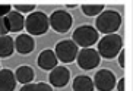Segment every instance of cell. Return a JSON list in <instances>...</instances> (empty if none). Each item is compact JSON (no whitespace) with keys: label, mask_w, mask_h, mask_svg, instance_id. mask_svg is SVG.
I'll return each mask as SVG.
<instances>
[{"label":"cell","mask_w":133,"mask_h":91,"mask_svg":"<svg viewBox=\"0 0 133 91\" xmlns=\"http://www.w3.org/2000/svg\"><path fill=\"white\" fill-rule=\"evenodd\" d=\"M95 25L98 32H102L105 35L114 34L121 25V15L116 10H104L98 15Z\"/></svg>","instance_id":"1"},{"label":"cell","mask_w":133,"mask_h":91,"mask_svg":"<svg viewBox=\"0 0 133 91\" xmlns=\"http://www.w3.org/2000/svg\"><path fill=\"white\" fill-rule=\"evenodd\" d=\"M121 44H123V40L118 34H108V35H104L99 43H98V54L99 57H104V59H113L120 53Z\"/></svg>","instance_id":"2"},{"label":"cell","mask_w":133,"mask_h":91,"mask_svg":"<svg viewBox=\"0 0 133 91\" xmlns=\"http://www.w3.org/2000/svg\"><path fill=\"white\" fill-rule=\"evenodd\" d=\"M48 16L44 12H32L25 19V28L31 35H43L48 31Z\"/></svg>","instance_id":"3"},{"label":"cell","mask_w":133,"mask_h":91,"mask_svg":"<svg viewBox=\"0 0 133 91\" xmlns=\"http://www.w3.org/2000/svg\"><path fill=\"white\" fill-rule=\"evenodd\" d=\"M73 43L83 48H89L98 41V31L91 25H81L73 32Z\"/></svg>","instance_id":"4"},{"label":"cell","mask_w":133,"mask_h":91,"mask_svg":"<svg viewBox=\"0 0 133 91\" xmlns=\"http://www.w3.org/2000/svg\"><path fill=\"white\" fill-rule=\"evenodd\" d=\"M78 52H79L78 46L72 40H63V41L56 44L54 54L57 57V60H60L63 63H72L76 59Z\"/></svg>","instance_id":"5"},{"label":"cell","mask_w":133,"mask_h":91,"mask_svg":"<svg viewBox=\"0 0 133 91\" xmlns=\"http://www.w3.org/2000/svg\"><path fill=\"white\" fill-rule=\"evenodd\" d=\"M72 15L66 10H54V12L51 13V16L48 18V24L51 25V28L54 29L56 32H59V34H64L70 29L72 27Z\"/></svg>","instance_id":"6"},{"label":"cell","mask_w":133,"mask_h":91,"mask_svg":"<svg viewBox=\"0 0 133 91\" xmlns=\"http://www.w3.org/2000/svg\"><path fill=\"white\" fill-rule=\"evenodd\" d=\"M76 62H78L79 68L81 69H85V71H91L99 65L101 62V57L98 54V52L95 48H82L81 52H78L76 56Z\"/></svg>","instance_id":"7"},{"label":"cell","mask_w":133,"mask_h":91,"mask_svg":"<svg viewBox=\"0 0 133 91\" xmlns=\"http://www.w3.org/2000/svg\"><path fill=\"white\" fill-rule=\"evenodd\" d=\"M94 87L98 88V91H111L116 87V75L108 69H101L98 71L94 76Z\"/></svg>","instance_id":"8"},{"label":"cell","mask_w":133,"mask_h":91,"mask_svg":"<svg viewBox=\"0 0 133 91\" xmlns=\"http://www.w3.org/2000/svg\"><path fill=\"white\" fill-rule=\"evenodd\" d=\"M48 79H50V84L53 87H57V88L66 87L69 79H70V72H69L67 68L56 66L54 69H51Z\"/></svg>","instance_id":"9"},{"label":"cell","mask_w":133,"mask_h":91,"mask_svg":"<svg viewBox=\"0 0 133 91\" xmlns=\"http://www.w3.org/2000/svg\"><path fill=\"white\" fill-rule=\"evenodd\" d=\"M3 19L6 22V27H8L9 32H19L25 28V18L21 13L15 12V10H10Z\"/></svg>","instance_id":"10"},{"label":"cell","mask_w":133,"mask_h":91,"mask_svg":"<svg viewBox=\"0 0 133 91\" xmlns=\"http://www.w3.org/2000/svg\"><path fill=\"white\" fill-rule=\"evenodd\" d=\"M15 48H16V52L21 53V54H28V53H31L32 50L35 48L34 38H32L29 34H19V35L16 37Z\"/></svg>","instance_id":"11"},{"label":"cell","mask_w":133,"mask_h":91,"mask_svg":"<svg viewBox=\"0 0 133 91\" xmlns=\"http://www.w3.org/2000/svg\"><path fill=\"white\" fill-rule=\"evenodd\" d=\"M37 62H38V66L41 69H44V71H51V69H54L57 66V62L59 60L56 57L54 52L50 50V48H47V50H43V52L39 53Z\"/></svg>","instance_id":"12"},{"label":"cell","mask_w":133,"mask_h":91,"mask_svg":"<svg viewBox=\"0 0 133 91\" xmlns=\"http://www.w3.org/2000/svg\"><path fill=\"white\" fill-rule=\"evenodd\" d=\"M15 87V74L10 69H0V91H13Z\"/></svg>","instance_id":"13"},{"label":"cell","mask_w":133,"mask_h":91,"mask_svg":"<svg viewBox=\"0 0 133 91\" xmlns=\"http://www.w3.org/2000/svg\"><path fill=\"white\" fill-rule=\"evenodd\" d=\"M15 52V40L10 35L0 37V57H9Z\"/></svg>","instance_id":"14"},{"label":"cell","mask_w":133,"mask_h":91,"mask_svg":"<svg viewBox=\"0 0 133 91\" xmlns=\"http://www.w3.org/2000/svg\"><path fill=\"white\" fill-rule=\"evenodd\" d=\"M73 91H94L92 79L86 75H78L73 79Z\"/></svg>","instance_id":"15"},{"label":"cell","mask_w":133,"mask_h":91,"mask_svg":"<svg viewBox=\"0 0 133 91\" xmlns=\"http://www.w3.org/2000/svg\"><path fill=\"white\" fill-rule=\"evenodd\" d=\"M34 76H35V74H34V71H32L31 66H19L18 69H16V74H15V78L16 81H19L21 84H31L32 79H34Z\"/></svg>","instance_id":"16"},{"label":"cell","mask_w":133,"mask_h":91,"mask_svg":"<svg viewBox=\"0 0 133 91\" xmlns=\"http://www.w3.org/2000/svg\"><path fill=\"white\" fill-rule=\"evenodd\" d=\"M104 6L102 4H83L82 6V12L86 16H98L102 12Z\"/></svg>","instance_id":"17"},{"label":"cell","mask_w":133,"mask_h":91,"mask_svg":"<svg viewBox=\"0 0 133 91\" xmlns=\"http://www.w3.org/2000/svg\"><path fill=\"white\" fill-rule=\"evenodd\" d=\"M15 9H16V12L18 13H21V15H22V13H29L31 12L32 13V10H34V9H35V4H21V3H16L15 4Z\"/></svg>","instance_id":"18"},{"label":"cell","mask_w":133,"mask_h":91,"mask_svg":"<svg viewBox=\"0 0 133 91\" xmlns=\"http://www.w3.org/2000/svg\"><path fill=\"white\" fill-rule=\"evenodd\" d=\"M10 10H12V6L10 4H0V18H4Z\"/></svg>","instance_id":"19"},{"label":"cell","mask_w":133,"mask_h":91,"mask_svg":"<svg viewBox=\"0 0 133 91\" xmlns=\"http://www.w3.org/2000/svg\"><path fill=\"white\" fill-rule=\"evenodd\" d=\"M8 27H6V22H4L3 18H0V37H3V35H8Z\"/></svg>","instance_id":"20"},{"label":"cell","mask_w":133,"mask_h":91,"mask_svg":"<svg viewBox=\"0 0 133 91\" xmlns=\"http://www.w3.org/2000/svg\"><path fill=\"white\" fill-rule=\"evenodd\" d=\"M37 88H38V91H53L51 85H48L45 82H38L37 84Z\"/></svg>","instance_id":"21"},{"label":"cell","mask_w":133,"mask_h":91,"mask_svg":"<svg viewBox=\"0 0 133 91\" xmlns=\"http://www.w3.org/2000/svg\"><path fill=\"white\" fill-rule=\"evenodd\" d=\"M21 91H38V88H37V84H25L24 87L21 88Z\"/></svg>","instance_id":"22"},{"label":"cell","mask_w":133,"mask_h":91,"mask_svg":"<svg viewBox=\"0 0 133 91\" xmlns=\"http://www.w3.org/2000/svg\"><path fill=\"white\" fill-rule=\"evenodd\" d=\"M124 54H126V50L124 48H121L120 50V53H118V63H120V66L121 68H124Z\"/></svg>","instance_id":"23"},{"label":"cell","mask_w":133,"mask_h":91,"mask_svg":"<svg viewBox=\"0 0 133 91\" xmlns=\"http://www.w3.org/2000/svg\"><path fill=\"white\" fill-rule=\"evenodd\" d=\"M124 78L118 79V82H116V85H117V91H124Z\"/></svg>","instance_id":"24"}]
</instances>
